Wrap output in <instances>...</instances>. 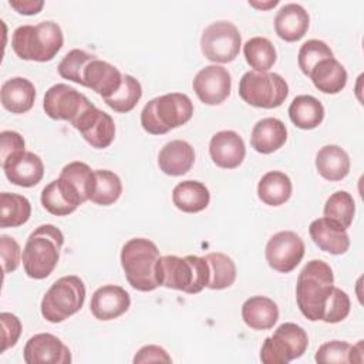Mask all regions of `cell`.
Returning a JSON list of instances; mask_svg holds the SVG:
<instances>
[{
  "label": "cell",
  "instance_id": "cell-10",
  "mask_svg": "<svg viewBox=\"0 0 364 364\" xmlns=\"http://www.w3.org/2000/svg\"><path fill=\"white\" fill-rule=\"evenodd\" d=\"M242 37L237 27L230 21L210 23L202 33L200 48L212 63H232L240 51Z\"/></svg>",
  "mask_w": 364,
  "mask_h": 364
},
{
  "label": "cell",
  "instance_id": "cell-12",
  "mask_svg": "<svg viewBox=\"0 0 364 364\" xmlns=\"http://www.w3.org/2000/svg\"><path fill=\"white\" fill-rule=\"evenodd\" d=\"M90 104V100L74 87L58 82L46 91L43 108L51 119L73 122Z\"/></svg>",
  "mask_w": 364,
  "mask_h": 364
},
{
  "label": "cell",
  "instance_id": "cell-19",
  "mask_svg": "<svg viewBox=\"0 0 364 364\" xmlns=\"http://www.w3.org/2000/svg\"><path fill=\"white\" fill-rule=\"evenodd\" d=\"M40 200L43 208L55 216H67L84 203L77 189L60 176L44 186Z\"/></svg>",
  "mask_w": 364,
  "mask_h": 364
},
{
  "label": "cell",
  "instance_id": "cell-37",
  "mask_svg": "<svg viewBox=\"0 0 364 364\" xmlns=\"http://www.w3.org/2000/svg\"><path fill=\"white\" fill-rule=\"evenodd\" d=\"M60 178L68 181L80 193L82 202L90 200L95 189V173L94 171L81 161H73L67 164L61 172Z\"/></svg>",
  "mask_w": 364,
  "mask_h": 364
},
{
  "label": "cell",
  "instance_id": "cell-24",
  "mask_svg": "<svg viewBox=\"0 0 364 364\" xmlns=\"http://www.w3.org/2000/svg\"><path fill=\"white\" fill-rule=\"evenodd\" d=\"M287 141V128L279 118L267 117L259 119L250 134V145L259 154H272Z\"/></svg>",
  "mask_w": 364,
  "mask_h": 364
},
{
  "label": "cell",
  "instance_id": "cell-14",
  "mask_svg": "<svg viewBox=\"0 0 364 364\" xmlns=\"http://www.w3.org/2000/svg\"><path fill=\"white\" fill-rule=\"evenodd\" d=\"M196 97L206 105H219L230 94L232 77L222 65H206L199 70L192 81Z\"/></svg>",
  "mask_w": 364,
  "mask_h": 364
},
{
  "label": "cell",
  "instance_id": "cell-6",
  "mask_svg": "<svg viewBox=\"0 0 364 364\" xmlns=\"http://www.w3.org/2000/svg\"><path fill=\"white\" fill-rule=\"evenodd\" d=\"M193 115V104L183 92H168L149 100L141 111V125L152 135H164L186 124Z\"/></svg>",
  "mask_w": 364,
  "mask_h": 364
},
{
  "label": "cell",
  "instance_id": "cell-32",
  "mask_svg": "<svg viewBox=\"0 0 364 364\" xmlns=\"http://www.w3.org/2000/svg\"><path fill=\"white\" fill-rule=\"evenodd\" d=\"M314 360L320 364H344L363 361V340L355 346L341 340H331L318 347Z\"/></svg>",
  "mask_w": 364,
  "mask_h": 364
},
{
  "label": "cell",
  "instance_id": "cell-26",
  "mask_svg": "<svg viewBox=\"0 0 364 364\" xmlns=\"http://www.w3.org/2000/svg\"><path fill=\"white\" fill-rule=\"evenodd\" d=\"M242 318L252 330H270L279 320V307L266 296H253L242 304Z\"/></svg>",
  "mask_w": 364,
  "mask_h": 364
},
{
  "label": "cell",
  "instance_id": "cell-39",
  "mask_svg": "<svg viewBox=\"0 0 364 364\" xmlns=\"http://www.w3.org/2000/svg\"><path fill=\"white\" fill-rule=\"evenodd\" d=\"M323 213L326 218L334 220L341 228H350L355 213V203L351 193L347 191H337L331 193L326 200Z\"/></svg>",
  "mask_w": 364,
  "mask_h": 364
},
{
  "label": "cell",
  "instance_id": "cell-7",
  "mask_svg": "<svg viewBox=\"0 0 364 364\" xmlns=\"http://www.w3.org/2000/svg\"><path fill=\"white\" fill-rule=\"evenodd\" d=\"M85 284L81 277L68 274L57 279L41 299V316L50 323H61L81 310Z\"/></svg>",
  "mask_w": 364,
  "mask_h": 364
},
{
  "label": "cell",
  "instance_id": "cell-18",
  "mask_svg": "<svg viewBox=\"0 0 364 364\" xmlns=\"http://www.w3.org/2000/svg\"><path fill=\"white\" fill-rule=\"evenodd\" d=\"M209 155L216 166L223 169H235L245 159V141L236 131H219L210 138Z\"/></svg>",
  "mask_w": 364,
  "mask_h": 364
},
{
  "label": "cell",
  "instance_id": "cell-1",
  "mask_svg": "<svg viewBox=\"0 0 364 364\" xmlns=\"http://www.w3.org/2000/svg\"><path fill=\"white\" fill-rule=\"evenodd\" d=\"M296 300L301 314L310 321L340 323L351 309L348 294L334 286L331 267L320 260L307 262L297 276Z\"/></svg>",
  "mask_w": 364,
  "mask_h": 364
},
{
  "label": "cell",
  "instance_id": "cell-17",
  "mask_svg": "<svg viewBox=\"0 0 364 364\" xmlns=\"http://www.w3.org/2000/svg\"><path fill=\"white\" fill-rule=\"evenodd\" d=\"M129 306L131 297L124 287L117 284H105L92 293L90 310L97 320L109 321L127 313Z\"/></svg>",
  "mask_w": 364,
  "mask_h": 364
},
{
  "label": "cell",
  "instance_id": "cell-28",
  "mask_svg": "<svg viewBox=\"0 0 364 364\" xmlns=\"http://www.w3.org/2000/svg\"><path fill=\"white\" fill-rule=\"evenodd\" d=\"M172 202L182 212L198 213L208 208L210 202V193L205 183L186 179L173 188Z\"/></svg>",
  "mask_w": 364,
  "mask_h": 364
},
{
  "label": "cell",
  "instance_id": "cell-22",
  "mask_svg": "<svg viewBox=\"0 0 364 364\" xmlns=\"http://www.w3.org/2000/svg\"><path fill=\"white\" fill-rule=\"evenodd\" d=\"M310 26V16L301 4L287 3L279 9L274 16L276 34L289 43L304 37Z\"/></svg>",
  "mask_w": 364,
  "mask_h": 364
},
{
  "label": "cell",
  "instance_id": "cell-45",
  "mask_svg": "<svg viewBox=\"0 0 364 364\" xmlns=\"http://www.w3.org/2000/svg\"><path fill=\"white\" fill-rule=\"evenodd\" d=\"M134 363H172V358L165 348L155 344H148L138 350V353L134 357Z\"/></svg>",
  "mask_w": 364,
  "mask_h": 364
},
{
  "label": "cell",
  "instance_id": "cell-16",
  "mask_svg": "<svg viewBox=\"0 0 364 364\" xmlns=\"http://www.w3.org/2000/svg\"><path fill=\"white\" fill-rule=\"evenodd\" d=\"M6 178L17 186H36L44 176V164L41 158L31 151H21L1 162Z\"/></svg>",
  "mask_w": 364,
  "mask_h": 364
},
{
  "label": "cell",
  "instance_id": "cell-21",
  "mask_svg": "<svg viewBox=\"0 0 364 364\" xmlns=\"http://www.w3.org/2000/svg\"><path fill=\"white\" fill-rule=\"evenodd\" d=\"M309 233L316 246L330 255H344L350 247L347 229L326 216L314 219L309 226Z\"/></svg>",
  "mask_w": 364,
  "mask_h": 364
},
{
  "label": "cell",
  "instance_id": "cell-20",
  "mask_svg": "<svg viewBox=\"0 0 364 364\" xmlns=\"http://www.w3.org/2000/svg\"><path fill=\"white\" fill-rule=\"evenodd\" d=\"M122 82L121 71L112 64L94 58L91 60L82 73V85L95 91L102 98L114 95Z\"/></svg>",
  "mask_w": 364,
  "mask_h": 364
},
{
  "label": "cell",
  "instance_id": "cell-30",
  "mask_svg": "<svg viewBox=\"0 0 364 364\" xmlns=\"http://www.w3.org/2000/svg\"><path fill=\"white\" fill-rule=\"evenodd\" d=\"M291 181L282 171L266 172L257 183V196L269 206H280L286 203L291 196Z\"/></svg>",
  "mask_w": 364,
  "mask_h": 364
},
{
  "label": "cell",
  "instance_id": "cell-44",
  "mask_svg": "<svg viewBox=\"0 0 364 364\" xmlns=\"http://www.w3.org/2000/svg\"><path fill=\"white\" fill-rule=\"evenodd\" d=\"M26 151V142L24 138L16 132V131H1L0 132V159L1 162L17 154Z\"/></svg>",
  "mask_w": 364,
  "mask_h": 364
},
{
  "label": "cell",
  "instance_id": "cell-4",
  "mask_svg": "<svg viewBox=\"0 0 364 364\" xmlns=\"http://www.w3.org/2000/svg\"><path fill=\"white\" fill-rule=\"evenodd\" d=\"M64 44L61 27L51 20L36 26H18L11 36V47L17 57L27 61H51Z\"/></svg>",
  "mask_w": 364,
  "mask_h": 364
},
{
  "label": "cell",
  "instance_id": "cell-3",
  "mask_svg": "<svg viewBox=\"0 0 364 364\" xmlns=\"http://www.w3.org/2000/svg\"><path fill=\"white\" fill-rule=\"evenodd\" d=\"M156 280L159 286L183 291L186 294L200 293L209 282V269L205 257L188 255L161 256L156 263Z\"/></svg>",
  "mask_w": 364,
  "mask_h": 364
},
{
  "label": "cell",
  "instance_id": "cell-33",
  "mask_svg": "<svg viewBox=\"0 0 364 364\" xmlns=\"http://www.w3.org/2000/svg\"><path fill=\"white\" fill-rule=\"evenodd\" d=\"M31 216L30 200L18 193H0V228H17Z\"/></svg>",
  "mask_w": 364,
  "mask_h": 364
},
{
  "label": "cell",
  "instance_id": "cell-41",
  "mask_svg": "<svg viewBox=\"0 0 364 364\" xmlns=\"http://www.w3.org/2000/svg\"><path fill=\"white\" fill-rule=\"evenodd\" d=\"M331 57H334L333 51L324 41L311 38L301 44L297 55V63L301 73L309 77L310 71L318 61L324 58H331Z\"/></svg>",
  "mask_w": 364,
  "mask_h": 364
},
{
  "label": "cell",
  "instance_id": "cell-8",
  "mask_svg": "<svg viewBox=\"0 0 364 364\" xmlns=\"http://www.w3.org/2000/svg\"><path fill=\"white\" fill-rule=\"evenodd\" d=\"M240 98L256 108H277L280 107L287 95L289 85L286 80L269 71H247L239 81Z\"/></svg>",
  "mask_w": 364,
  "mask_h": 364
},
{
  "label": "cell",
  "instance_id": "cell-47",
  "mask_svg": "<svg viewBox=\"0 0 364 364\" xmlns=\"http://www.w3.org/2000/svg\"><path fill=\"white\" fill-rule=\"evenodd\" d=\"M249 4L252 6V7H256V9H262V10H269V9H272V7H274V6H277L279 4V0H269V1H266V3H259V1H249Z\"/></svg>",
  "mask_w": 364,
  "mask_h": 364
},
{
  "label": "cell",
  "instance_id": "cell-34",
  "mask_svg": "<svg viewBox=\"0 0 364 364\" xmlns=\"http://www.w3.org/2000/svg\"><path fill=\"white\" fill-rule=\"evenodd\" d=\"M209 269L208 289L223 290L230 287L236 280V264L228 255L222 252H212L205 256Z\"/></svg>",
  "mask_w": 364,
  "mask_h": 364
},
{
  "label": "cell",
  "instance_id": "cell-15",
  "mask_svg": "<svg viewBox=\"0 0 364 364\" xmlns=\"http://www.w3.org/2000/svg\"><path fill=\"white\" fill-rule=\"evenodd\" d=\"M27 364H70V348L54 334L38 333L30 337L23 350Z\"/></svg>",
  "mask_w": 364,
  "mask_h": 364
},
{
  "label": "cell",
  "instance_id": "cell-46",
  "mask_svg": "<svg viewBox=\"0 0 364 364\" xmlns=\"http://www.w3.org/2000/svg\"><path fill=\"white\" fill-rule=\"evenodd\" d=\"M9 4L24 16H34L41 11L44 1L43 0H10Z\"/></svg>",
  "mask_w": 364,
  "mask_h": 364
},
{
  "label": "cell",
  "instance_id": "cell-25",
  "mask_svg": "<svg viewBox=\"0 0 364 364\" xmlns=\"http://www.w3.org/2000/svg\"><path fill=\"white\" fill-rule=\"evenodd\" d=\"M0 98L4 109L11 114H24L34 105L36 87L24 77H13L3 82Z\"/></svg>",
  "mask_w": 364,
  "mask_h": 364
},
{
  "label": "cell",
  "instance_id": "cell-42",
  "mask_svg": "<svg viewBox=\"0 0 364 364\" xmlns=\"http://www.w3.org/2000/svg\"><path fill=\"white\" fill-rule=\"evenodd\" d=\"M0 255L4 274L14 272L21 262V249L16 239L7 235L0 236Z\"/></svg>",
  "mask_w": 364,
  "mask_h": 364
},
{
  "label": "cell",
  "instance_id": "cell-2",
  "mask_svg": "<svg viewBox=\"0 0 364 364\" xmlns=\"http://www.w3.org/2000/svg\"><path fill=\"white\" fill-rule=\"evenodd\" d=\"M64 245L63 232L51 223L40 225L27 237L21 262L28 277L41 280L48 277L58 264Z\"/></svg>",
  "mask_w": 364,
  "mask_h": 364
},
{
  "label": "cell",
  "instance_id": "cell-5",
  "mask_svg": "<svg viewBox=\"0 0 364 364\" xmlns=\"http://www.w3.org/2000/svg\"><path fill=\"white\" fill-rule=\"evenodd\" d=\"M161 257L158 246L145 237H134L121 249V266L127 282L138 291H152L159 284L156 263Z\"/></svg>",
  "mask_w": 364,
  "mask_h": 364
},
{
  "label": "cell",
  "instance_id": "cell-9",
  "mask_svg": "<svg viewBox=\"0 0 364 364\" xmlns=\"http://www.w3.org/2000/svg\"><path fill=\"white\" fill-rule=\"evenodd\" d=\"M309 346L306 330L296 323L280 324L273 336L266 337L260 348V360L264 364H287L301 357Z\"/></svg>",
  "mask_w": 364,
  "mask_h": 364
},
{
  "label": "cell",
  "instance_id": "cell-13",
  "mask_svg": "<svg viewBox=\"0 0 364 364\" xmlns=\"http://www.w3.org/2000/svg\"><path fill=\"white\" fill-rule=\"evenodd\" d=\"M81 136L97 149L108 148L115 138V124L109 114L92 102L71 122Z\"/></svg>",
  "mask_w": 364,
  "mask_h": 364
},
{
  "label": "cell",
  "instance_id": "cell-31",
  "mask_svg": "<svg viewBox=\"0 0 364 364\" xmlns=\"http://www.w3.org/2000/svg\"><path fill=\"white\" fill-rule=\"evenodd\" d=\"M289 118L300 129H314L324 119V107L313 95H297L289 107Z\"/></svg>",
  "mask_w": 364,
  "mask_h": 364
},
{
  "label": "cell",
  "instance_id": "cell-35",
  "mask_svg": "<svg viewBox=\"0 0 364 364\" xmlns=\"http://www.w3.org/2000/svg\"><path fill=\"white\" fill-rule=\"evenodd\" d=\"M243 54L253 71H269L277 58L273 43L266 37L249 38L243 46Z\"/></svg>",
  "mask_w": 364,
  "mask_h": 364
},
{
  "label": "cell",
  "instance_id": "cell-36",
  "mask_svg": "<svg viewBox=\"0 0 364 364\" xmlns=\"http://www.w3.org/2000/svg\"><path fill=\"white\" fill-rule=\"evenodd\" d=\"M95 189L90 200L100 206L115 203L122 193V182L119 176L108 169H95Z\"/></svg>",
  "mask_w": 364,
  "mask_h": 364
},
{
  "label": "cell",
  "instance_id": "cell-11",
  "mask_svg": "<svg viewBox=\"0 0 364 364\" xmlns=\"http://www.w3.org/2000/svg\"><path fill=\"white\" fill-rule=\"evenodd\" d=\"M304 242L293 230L274 233L264 249L267 264L279 273L293 272L304 256Z\"/></svg>",
  "mask_w": 364,
  "mask_h": 364
},
{
  "label": "cell",
  "instance_id": "cell-38",
  "mask_svg": "<svg viewBox=\"0 0 364 364\" xmlns=\"http://www.w3.org/2000/svg\"><path fill=\"white\" fill-rule=\"evenodd\" d=\"M141 97H142L141 82L135 77L129 74H124L122 82L118 91L114 95L104 98V102L115 112H129L136 107Z\"/></svg>",
  "mask_w": 364,
  "mask_h": 364
},
{
  "label": "cell",
  "instance_id": "cell-27",
  "mask_svg": "<svg viewBox=\"0 0 364 364\" xmlns=\"http://www.w3.org/2000/svg\"><path fill=\"white\" fill-rule=\"evenodd\" d=\"M309 77L314 87L324 94H338L347 84V71L334 57L318 61Z\"/></svg>",
  "mask_w": 364,
  "mask_h": 364
},
{
  "label": "cell",
  "instance_id": "cell-29",
  "mask_svg": "<svg viewBox=\"0 0 364 364\" xmlns=\"http://www.w3.org/2000/svg\"><path fill=\"white\" fill-rule=\"evenodd\" d=\"M316 168L324 179L341 181L350 172V156L338 145H324L316 155Z\"/></svg>",
  "mask_w": 364,
  "mask_h": 364
},
{
  "label": "cell",
  "instance_id": "cell-23",
  "mask_svg": "<svg viewBox=\"0 0 364 364\" xmlns=\"http://www.w3.org/2000/svg\"><path fill=\"white\" fill-rule=\"evenodd\" d=\"M195 164V151L183 139L166 142L158 154L159 169L169 176H181L191 171Z\"/></svg>",
  "mask_w": 364,
  "mask_h": 364
},
{
  "label": "cell",
  "instance_id": "cell-43",
  "mask_svg": "<svg viewBox=\"0 0 364 364\" xmlns=\"http://www.w3.org/2000/svg\"><path fill=\"white\" fill-rule=\"evenodd\" d=\"M0 323H1V340H3L1 353H4L6 350L17 344L21 336L23 326L20 318L16 314L7 313V311L0 313Z\"/></svg>",
  "mask_w": 364,
  "mask_h": 364
},
{
  "label": "cell",
  "instance_id": "cell-40",
  "mask_svg": "<svg viewBox=\"0 0 364 364\" xmlns=\"http://www.w3.org/2000/svg\"><path fill=\"white\" fill-rule=\"evenodd\" d=\"M94 58H95L94 54H90V53H87L84 50H80V48H73L60 61V64L57 67L58 74L65 80H70L73 82H77V84L82 85L84 68Z\"/></svg>",
  "mask_w": 364,
  "mask_h": 364
}]
</instances>
